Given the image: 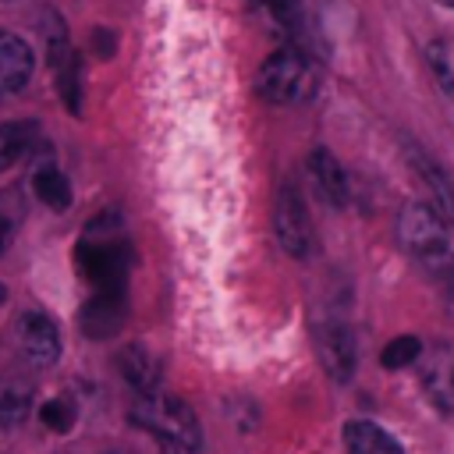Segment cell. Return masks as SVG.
Returning a JSON list of instances; mask_svg holds the SVG:
<instances>
[{
  "mask_svg": "<svg viewBox=\"0 0 454 454\" xmlns=\"http://www.w3.org/2000/svg\"><path fill=\"white\" fill-rule=\"evenodd\" d=\"M419 365H422V390L429 404L443 415H454V351L450 348L422 351Z\"/></svg>",
  "mask_w": 454,
  "mask_h": 454,
  "instance_id": "obj_8",
  "label": "cell"
},
{
  "mask_svg": "<svg viewBox=\"0 0 454 454\" xmlns=\"http://www.w3.org/2000/svg\"><path fill=\"white\" fill-rule=\"evenodd\" d=\"M273 234L291 259H309L316 248V227H312L305 195L294 181H284L273 199Z\"/></svg>",
  "mask_w": 454,
  "mask_h": 454,
  "instance_id": "obj_4",
  "label": "cell"
},
{
  "mask_svg": "<svg viewBox=\"0 0 454 454\" xmlns=\"http://www.w3.org/2000/svg\"><path fill=\"white\" fill-rule=\"evenodd\" d=\"M312 337H316V355H319V365L326 369V376L337 383H348L358 365V344H355L351 326L326 319L312 330Z\"/></svg>",
  "mask_w": 454,
  "mask_h": 454,
  "instance_id": "obj_5",
  "label": "cell"
},
{
  "mask_svg": "<svg viewBox=\"0 0 454 454\" xmlns=\"http://www.w3.org/2000/svg\"><path fill=\"white\" fill-rule=\"evenodd\" d=\"M32 397H35V387L28 376H18V372L0 376V429H18L32 411Z\"/></svg>",
  "mask_w": 454,
  "mask_h": 454,
  "instance_id": "obj_13",
  "label": "cell"
},
{
  "mask_svg": "<svg viewBox=\"0 0 454 454\" xmlns=\"http://www.w3.org/2000/svg\"><path fill=\"white\" fill-rule=\"evenodd\" d=\"M411 163H415V170H419V177L429 192V202H433L436 216L454 231V174L443 163H436L429 153H419V149L411 153Z\"/></svg>",
  "mask_w": 454,
  "mask_h": 454,
  "instance_id": "obj_10",
  "label": "cell"
},
{
  "mask_svg": "<svg viewBox=\"0 0 454 454\" xmlns=\"http://www.w3.org/2000/svg\"><path fill=\"white\" fill-rule=\"evenodd\" d=\"M32 192H35V199H39L43 206H50L53 213H64V209L71 206V181H67V174H64L60 167H53V163H43V167L32 174Z\"/></svg>",
  "mask_w": 454,
  "mask_h": 454,
  "instance_id": "obj_16",
  "label": "cell"
},
{
  "mask_svg": "<svg viewBox=\"0 0 454 454\" xmlns=\"http://www.w3.org/2000/svg\"><path fill=\"white\" fill-rule=\"evenodd\" d=\"M32 71H35L32 46L14 32H0V96L21 92L32 78Z\"/></svg>",
  "mask_w": 454,
  "mask_h": 454,
  "instance_id": "obj_9",
  "label": "cell"
},
{
  "mask_svg": "<svg viewBox=\"0 0 454 454\" xmlns=\"http://www.w3.org/2000/svg\"><path fill=\"white\" fill-rule=\"evenodd\" d=\"M7 234H11V223L0 216V248H4V241H7Z\"/></svg>",
  "mask_w": 454,
  "mask_h": 454,
  "instance_id": "obj_20",
  "label": "cell"
},
{
  "mask_svg": "<svg viewBox=\"0 0 454 454\" xmlns=\"http://www.w3.org/2000/svg\"><path fill=\"white\" fill-rule=\"evenodd\" d=\"M440 4H443V7H450V11H454V0H440Z\"/></svg>",
  "mask_w": 454,
  "mask_h": 454,
  "instance_id": "obj_22",
  "label": "cell"
},
{
  "mask_svg": "<svg viewBox=\"0 0 454 454\" xmlns=\"http://www.w3.org/2000/svg\"><path fill=\"white\" fill-rule=\"evenodd\" d=\"M419 355H422V340L411 337V333H401V337H394V340L383 348L380 362H383V369H404V365L419 362Z\"/></svg>",
  "mask_w": 454,
  "mask_h": 454,
  "instance_id": "obj_17",
  "label": "cell"
},
{
  "mask_svg": "<svg viewBox=\"0 0 454 454\" xmlns=\"http://www.w3.org/2000/svg\"><path fill=\"white\" fill-rule=\"evenodd\" d=\"M106 454H131V450H106Z\"/></svg>",
  "mask_w": 454,
  "mask_h": 454,
  "instance_id": "obj_23",
  "label": "cell"
},
{
  "mask_svg": "<svg viewBox=\"0 0 454 454\" xmlns=\"http://www.w3.org/2000/svg\"><path fill=\"white\" fill-rule=\"evenodd\" d=\"M124 316H128V298H124V287H96V294L85 301L82 309V330L85 337H114L121 326H124Z\"/></svg>",
  "mask_w": 454,
  "mask_h": 454,
  "instance_id": "obj_6",
  "label": "cell"
},
{
  "mask_svg": "<svg viewBox=\"0 0 454 454\" xmlns=\"http://www.w3.org/2000/svg\"><path fill=\"white\" fill-rule=\"evenodd\" d=\"M248 4H252V7H266V0H248Z\"/></svg>",
  "mask_w": 454,
  "mask_h": 454,
  "instance_id": "obj_21",
  "label": "cell"
},
{
  "mask_svg": "<svg viewBox=\"0 0 454 454\" xmlns=\"http://www.w3.org/2000/svg\"><path fill=\"white\" fill-rule=\"evenodd\" d=\"M305 170H309V181H312L316 195L326 206H333V209H344L348 206V177H344V167L337 163V156L330 149H316L309 156Z\"/></svg>",
  "mask_w": 454,
  "mask_h": 454,
  "instance_id": "obj_11",
  "label": "cell"
},
{
  "mask_svg": "<svg viewBox=\"0 0 454 454\" xmlns=\"http://www.w3.org/2000/svg\"><path fill=\"white\" fill-rule=\"evenodd\" d=\"M131 422L142 426L145 433H153L167 450L174 454H195L202 450V426L195 419V411L170 394H149L138 397L131 408Z\"/></svg>",
  "mask_w": 454,
  "mask_h": 454,
  "instance_id": "obj_2",
  "label": "cell"
},
{
  "mask_svg": "<svg viewBox=\"0 0 454 454\" xmlns=\"http://www.w3.org/2000/svg\"><path fill=\"white\" fill-rule=\"evenodd\" d=\"M0 301H4V284H0Z\"/></svg>",
  "mask_w": 454,
  "mask_h": 454,
  "instance_id": "obj_24",
  "label": "cell"
},
{
  "mask_svg": "<svg viewBox=\"0 0 454 454\" xmlns=\"http://www.w3.org/2000/svg\"><path fill=\"white\" fill-rule=\"evenodd\" d=\"M39 142V124L35 121H7L0 124V174L21 163Z\"/></svg>",
  "mask_w": 454,
  "mask_h": 454,
  "instance_id": "obj_15",
  "label": "cell"
},
{
  "mask_svg": "<svg viewBox=\"0 0 454 454\" xmlns=\"http://www.w3.org/2000/svg\"><path fill=\"white\" fill-rule=\"evenodd\" d=\"M344 447L348 454H404L401 443L380 429L376 422H365V419H351L344 426Z\"/></svg>",
  "mask_w": 454,
  "mask_h": 454,
  "instance_id": "obj_14",
  "label": "cell"
},
{
  "mask_svg": "<svg viewBox=\"0 0 454 454\" xmlns=\"http://www.w3.org/2000/svg\"><path fill=\"white\" fill-rule=\"evenodd\" d=\"M18 344H21V355H25L28 365H39V369L43 365H53L57 355H60L57 323L46 312H39V309L25 312L21 323H18Z\"/></svg>",
  "mask_w": 454,
  "mask_h": 454,
  "instance_id": "obj_7",
  "label": "cell"
},
{
  "mask_svg": "<svg viewBox=\"0 0 454 454\" xmlns=\"http://www.w3.org/2000/svg\"><path fill=\"white\" fill-rule=\"evenodd\" d=\"M266 11L280 35H294L301 28V0H266Z\"/></svg>",
  "mask_w": 454,
  "mask_h": 454,
  "instance_id": "obj_18",
  "label": "cell"
},
{
  "mask_svg": "<svg viewBox=\"0 0 454 454\" xmlns=\"http://www.w3.org/2000/svg\"><path fill=\"white\" fill-rule=\"evenodd\" d=\"M121 365V376L131 383V390L138 397H149V394H160V380H163V369H160V358L145 348V344H128L117 358Z\"/></svg>",
  "mask_w": 454,
  "mask_h": 454,
  "instance_id": "obj_12",
  "label": "cell"
},
{
  "mask_svg": "<svg viewBox=\"0 0 454 454\" xmlns=\"http://www.w3.org/2000/svg\"><path fill=\"white\" fill-rule=\"evenodd\" d=\"M397 238L404 245V252L422 262L436 280H450L454 284V245L447 234V223L436 216L433 206H404L401 220H397Z\"/></svg>",
  "mask_w": 454,
  "mask_h": 454,
  "instance_id": "obj_1",
  "label": "cell"
},
{
  "mask_svg": "<svg viewBox=\"0 0 454 454\" xmlns=\"http://www.w3.org/2000/svg\"><path fill=\"white\" fill-rule=\"evenodd\" d=\"M255 92L266 103H301L316 92V64L305 57L298 46H280L273 50L259 74H255Z\"/></svg>",
  "mask_w": 454,
  "mask_h": 454,
  "instance_id": "obj_3",
  "label": "cell"
},
{
  "mask_svg": "<svg viewBox=\"0 0 454 454\" xmlns=\"http://www.w3.org/2000/svg\"><path fill=\"white\" fill-rule=\"evenodd\" d=\"M39 419H43L46 429H53V433H67V429L74 426V404H71L67 397H50V401H43Z\"/></svg>",
  "mask_w": 454,
  "mask_h": 454,
  "instance_id": "obj_19",
  "label": "cell"
}]
</instances>
